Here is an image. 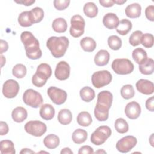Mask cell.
<instances>
[{
	"instance_id": "46",
	"label": "cell",
	"mask_w": 154,
	"mask_h": 154,
	"mask_svg": "<svg viewBox=\"0 0 154 154\" xmlns=\"http://www.w3.org/2000/svg\"><path fill=\"white\" fill-rule=\"evenodd\" d=\"M94 151L91 147L89 146H82L78 150L79 154H90L93 153Z\"/></svg>"
},
{
	"instance_id": "41",
	"label": "cell",
	"mask_w": 154,
	"mask_h": 154,
	"mask_svg": "<svg viewBox=\"0 0 154 154\" xmlns=\"http://www.w3.org/2000/svg\"><path fill=\"white\" fill-rule=\"evenodd\" d=\"M32 14L34 23H38L42 20L44 17V12L42 8L36 7L31 10Z\"/></svg>"
},
{
	"instance_id": "57",
	"label": "cell",
	"mask_w": 154,
	"mask_h": 154,
	"mask_svg": "<svg viewBox=\"0 0 154 154\" xmlns=\"http://www.w3.org/2000/svg\"><path fill=\"white\" fill-rule=\"evenodd\" d=\"M105 153L106 152L104 151V150H97V151H96L95 153Z\"/></svg>"
},
{
	"instance_id": "19",
	"label": "cell",
	"mask_w": 154,
	"mask_h": 154,
	"mask_svg": "<svg viewBox=\"0 0 154 154\" xmlns=\"http://www.w3.org/2000/svg\"><path fill=\"white\" fill-rule=\"evenodd\" d=\"M39 113L43 120H50L54 117L55 109L52 105L45 103L41 106Z\"/></svg>"
},
{
	"instance_id": "39",
	"label": "cell",
	"mask_w": 154,
	"mask_h": 154,
	"mask_svg": "<svg viewBox=\"0 0 154 154\" xmlns=\"http://www.w3.org/2000/svg\"><path fill=\"white\" fill-rule=\"evenodd\" d=\"M143 35V32L140 30H137L133 32L129 37V42L133 46H137L141 44V40Z\"/></svg>"
},
{
	"instance_id": "54",
	"label": "cell",
	"mask_w": 154,
	"mask_h": 154,
	"mask_svg": "<svg viewBox=\"0 0 154 154\" xmlns=\"http://www.w3.org/2000/svg\"><path fill=\"white\" fill-rule=\"evenodd\" d=\"M113 2L114 3H116L117 4H119V5H122L124 3H125L126 2V0H124V1H120V0H117V1H115V0H113Z\"/></svg>"
},
{
	"instance_id": "21",
	"label": "cell",
	"mask_w": 154,
	"mask_h": 154,
	"mask_svg": "<svg viewBox=\"0 0 154 154\" xmlns=\"http://www.w3.org/2000/svg\"><path fill=\"white\" fill-rule=\"evenodd\" d=\"M28 116L27 111L25 108L22 106H17L11 112V117L13 120L17 123H21L23 122Z\"/></svg>"
},
{
	"instance_id": "38",
	"label": "cell",
	"mask_w": 154,
	"mask_h": 154,
	"mask_svg": "<svg viewBox=\"0 0 154 154\" xmlns=\"http://www.w3.org/2000/svg\"><path fill=\"white\" fill-rule=\"evenodd\" d=\"M12 73L16 78H22L26 74V68L22 64H17L13 67Z\"/></svg>"
},
{
	"instance_id": "53",
	"label": "cell",
	"mask_w": 154,
	"mask_h": 154,
	"mask_svg": "<svg viewBox=\"0 0 154 154\" xmlns=\"http://www.w3.org/2000/svg\"><path fill=\"white\" fill-rule=\"evenodd\" d=\"M20 153H34V152L29 149H23L20 152Z\"/></svg>"
},
{
	"instance_id": "33",
	"label": "cell",
	"mask_w": 154,
	"mask_h": 154,
	"mask_svg": "<svg viewBox=\"0 0 154 154\" xmlns=\"http://www.w3.org/2000/svg\"><path fill=\"white\" fill-rule=\"evenodd\" d=\"M49 78L43 73L36 71L35 73L32 76V83L34 85L37 87H43L46 83Z\"/></svg>"
},
{
	"instance_id": "45",
	"label": "cell",
	"mask_w": 154,
	"mask_h": 154,
	"mask_svg": "<svg viewBox=\"0 0 154 154\" xmlns=\"http://www.w3.org/2000/svg\"><path fill=\"white\" fill-rule=\"evenodd\" d=\"M146 18L150 21H154V6L153 5L148 6L145 10Z\"/></svg>"
},
{
	"instance_id": "15",
	"label": "cell",
	"mask_w": 154,
	"mask_h": 154,
	"mask_svg": "<svg viewBox=\"0 0 154 154\" xmlns=\"http://www.w3.org/2000/svg\"><path fill=\"white\" fill-rule=\"evenodd\" d=\"M136 88L139 92L146 95L152 94L154 91L153 83L144 79H140L137 82Z\"/></svg>"
},
{
	"instance_id": "13",
	"label": "cell",
	"mask_w": 154,
	"mask_h": 154,
	"mask_svg": "<svg viewBox=\"0 0 154 154\" xmlns=\"http://www.w3.org/2000/svg\"><path fill=\"white\" fill-rule=\"evenodd\" d=\"M70 72L69 64L64 61H61L57 64L55 70V76L58 80L64 81L69 77Z\"/></svg>"
},
{
	"instance_id": "44",
	"label": "cell",
	"mask_w": 154,
	"mask_h": 154,
	"mask_svg": "<svg viewBox=\"0 0 154 154\" xmlns=\"http://www.w3.org/2000/svg\"><path fill=\"white\" fill-rule=\"evenodd\" d=\"M37 71L41 72L45 74L49 78L52 75V69L51 66L46 63H42L37 67Z\"/></svg>"
},
{
	"instance_id": "14",
	"label": "cell",
	"mask_w": 154,
	"mask_h": 154,
	"mask_svg": "<svg viewBox=\"0 0 154 154\" xmlns=\"http://www.w3.org/2000/svg\"><path fill=\"white\" fill-rule=\"evenodd\" d=\"M141 106L140 104L135 101L129 102L125 106V113L127 117L134 120L137 119L141 114Z\"/></svg>"
},
{
	"instance_id": "50",
	"label": "cell",
	"mask_w": 154,
	"mask_h": 154,
	"mask_svg": "<svg viewBox=\"0 0 154 154\" xmlns=\"http://www.w3.org/2000/svg\"><path fill=\"white\" fill-rule=\"evenodd\" d=\"M99 3L104 7H110L113 6V0H99Z\"/></svg>"
},
{
	"instance_id": "6",
	"label": "cell",
	"mask_w": 154,
	"mask_h": 154,
	"mask_svg": "<svg viewBox=\"0 0 154 154\" xmlns=\"http://www.w3.org/2000/svg\"><path fill=\"white\" fill-rule=\"evenodd\" d=\"M112 77L108 70H100L94 72L91 76V82L97 88L108 85L112 81Z\"/></svg>"
},
{
	"instance_id": "37",
	"label": "cell",
	"mask_w": 154,
	"mask_h": 154,
	"mask_svg": "<svg viewBox=\"0 0 154 154\" xmlns=\"http://www.w3.org/2000/svg\"><path fill=\"white\" fill-rule=\"evenodd\" d=\"M108 45L111 49L117 51L122 47V42L121 38H120L118 36L112 35L108 37Z\"/></svg>"
},
{
	"instance_id": "9",
	"label": "cell",
	"mask_w": 154,
	"mask_h": 154,
	"mask_svg": "<svg viewBox=\"0 0 154 154\" xmlns=\"http://www.w3.org/2000/svg\"><path fill=\"white\" fill-rule=\"evenodd\" d=\"M47 93L52 102L58 105L64 103L67 97V93L64 90L53 86L48 88Z\"/></svg>"
},
{
	"instance_id": "1",
	"label": "cell",
	"mask_w": 154,
	"mask_h": 154,
	"mask_svg": "<svg viewBox=\"0 0 154 154\" xmlns=\"http://www.w3.org/2000/svg\"><path fill=\"white\" fill-rule=\"evenodd\" d=\"M20 39L24 45L26 55L28 58L37 60L42 57V52L40 49L39 42L31 32H22Z\"/></svg>"
},
{
	"instance_id": "30",
	"label": "cell",
	"mask_w": 154,
	"mask_h": 154,
	"mask_svg": "<svg viewBox=\"0 0 154 154\" xmlns=\"http://www.w3.org/2000/svg\"><path fill=\"white\" fill-rule=\"evenodd\" d=\"M0 151L2 154H14L16 150L14 143L9 140L1 141Z\"/></svg>"
},
{
	"instance_id": "31",
	"label": "cell",
	"mask_w": 154,
	"mask_h": 154,
	"mask_svg": "<svg viewBox=\"0 0 154 154\" xmlns=\"http://www.w3.org/2000/svg\"><path fill=\"white\" fill-rule=\"evenodd\" d=\"M83 11L86 16L90 18H93L97 15L98 8L94 2H88L84 4Z\"/></svg>"
},
{
	"instance_id": "4",
	"label": "cell",
	"mask_w": 154,
	"mask_h": 154,
	"mask_svg": "<svg viewBox=\"0 0 154 154\" xmlns=\"http://www.w3.org/2000/svg\"><path fill=\"white\" fill-rule=\"evenodd\" d=\"M111 129L109 126H99L91 135L90 141L94 145H102L111 136Z\"/></svg>"
},
{
	"instance_id": "55",
	"label": "cell",
	"mask_w": 154,
	"mask_h": 154,
	"mask_svg": "<svg viewBox=\"0 0 154 154\" xmlns=\"http://www.w3.org/2000/svg\"><path fill=\"white\" fill-rule=\"evenodd\" d=\"M1 67H3V66L5 64V58L4 57V56H3L2 54L1 55Z\"/></svg>"
},
{
	"instance_id": "2",
	"label": "cell",
	"mask_w": 154,
	"mask_h": 154,
	"mask_svg": "<svg viewBox=\"0 0 154 154\" xmlns=\"http://www.w3.org/2000/svg\"><path fill=\"white\" fill-rule=\"evenodd\" d=\"M69 45V39L65 36L51 37L46 42V46L55 58L63 57Z\"/></svg>"
},
{
	"instance_id": "7",
	"label": "cell",
	"mask_w": 154,
	"mask_h": 154,
	"mask_svg": "<svg viewBox=\"0 0 154 154\" xmlns=\"http://www.w3.org/2000/svg\"><path fill=\"white\" fill-rule=\"evenodd\" d=\"M25 131L33 136L41 137L46 132L47 127L45 123L39 120H31L25 125Z\"/></svg>"
},
{
	"instance_id": "47",
	"label": "cell",
	"mask_w": 154,
	"mask_h": 154,
	"mask_svg": "<svg viewBox=\"0 0 154 154\" xmlns=\"http://www.w3.org/2000/svg\"><path fill=\"white\" fill-rule=\"evenodd\" d=\"M146 107L150 111H154V97H150L146 102Z\"/></svg>"
},
{
	"instance_id": "18",
	"label": "cell",
	"mask_w": 154,
	"mask_h": 154,
	"mask_svg": "<svg viewBox=\"0 0 154 154\" xmlns=\"http://www.w3.org/2000/svg\"><path fill=\"white\" fill-rule=\"evenodd\" d=\"M109 53L105 49L99 51L95 55L94 61L98 66H104L106 65L109 60Z\"/></svg>"
},
{
	"instance_id": "12",
	"label": "cell",
	"mask_w": 154,
	"mask_h": 154,
	"mask_svg": "<svg viewBox=\"0 0 154 154\" xmlns=\"http://www.w3.org/2000/svg\"><path fill=\"white\" fill-rule=\"evenodd\" d=\"M112 99L113 96L110 91L107 90L102 91L97 94L96 106L103 109L109 110L111 106Z\"/></svg>"
},
{
	"instance_id": "32",
	"label": "cell",
	"mask_w": 154,
	"mask_h": 154,
	"mask_svg": "<svg viewBox=\"0 0 154 154\" xmlns=\"http://www.w3.org/2000/svg\"><path fill=\"white\" fill-rule=\"evenodd\" d=\"M72 138L75 143L78 144H82L87 138V132L84 129H77L73 132Z\"/></svg>"
},
{
	"instance_id": "51",
	"label": "cell",
	"mask_w": 154,
	"mask_h": 154,
	"mask_svg": "<svg viewBox=\"0 0 154 154\" xmlns=\"http://www.w3.org/2000/svg\"><path fill=\"white\" fill-rule=\"evenodd\" d=\"M14 2L17 4H23L25 6H30L35 2V1L34 0H25V1H15Z\"/></svg>"
},
{
	"instance_id": "34",
	"label": "cell",
	"mask_w": 154,
	"mask_h": 154,
	"mask_svg": "<svg viewBox=\"0 0 154 154\" xmlns=\"http://www.w3.org/2000/svg\"><path fill=\"white\" fill-rule=\"evenodd\" d=\"M77 122L82 126H88L92 123V118L90 114L87 111H82L77 116Z\"/></svg>"
},
{
	"instance_id": "3",
	"label": "cell",
	"mask_w": 154,
	"mask_h": 154,
	"mask_svg": "<svg viewBox=\"0 0 154 154\" xmlns=\"http://www.w3.org/2000/svg\"><path fill=\"white\" fill-rule=\"evenodd\" d=\"M114 72L118 75H128L131 73L134 69L133 63L127 58L115 59L111 64Z\"/></svg>"
},
{
	"instance_id": "52",
	"label": "cell",
	"mask_w": 154,
	"mask_h": 154,
	"mask_svg": "<svg viewBox=\"0 0 154 154\" xmlns=\"http://www.w3.org/2000/svg\"><path fill=\"white\" fill-rule=\"evenodd\" d=\"M61 154H63V153H66V154H69V153H70V154H72L73 153V152L71 150V149H70V148H69V147H65V148H64V149H63L62 150H61Z\"/></svg>"
},
{
	"instance_id": "22",
	"label": "cell",
	"mask_w": 154,
	"mask_h": 154,
	"mask_svg": "<svg viewBox=\"0 0 154 154\" xmlns=\"http://www.w3.org/2000/svg\"><path fill=\"white\" fill-rule=\"evenodd\" d=\"M81 48L85 52H93L96 48V43L94 39L89 37H85L80 41Z\"/></svg>"
},
{
	"instance_id": "36",
	"label": "cell",
	"mask_w": 154,
	"mask_h": 154,
	"mask_svg": "<svg viewBox=\"0 0 154 154\" xmlns=\"http://www.w3.org/2000/svg\"><path fill=\"white\" fill-rule=\"evenodd\" d=\"M122 97L125 99H129L132 98L135 95L134 87L131 84L123 85L120 90Z\"/></svg>"
},
{
	"instance_id": "17",
	"label": "cell",
	"mask_w": 154,
	"mask_h": 154,
	"mask_svg": "<svg viewBox=\"0 0 154 154\" xmlns=\"http://www.w3.org/2000/svg\"><path fill=\"white\" fill-rule=\"evenodd\" d=\"M18 22L21 26L29 27L34 23L32 14L31 11L22 12L18 17Z\"/></svg>"
},
{
	"instance_id": "24",
	"label": "cell",
	"mask_w": 154,
	"mask_h": 154,
	"mask_svg": "<svg viewBox=\"0 0 154 154\" xmlns=\"http://www.w3.org/2000/svg\"><path fill=\"white\" fill-rule=\"evenodd\" d=\"M132 27V24L131 22L128 19H123L119 21V25L116 29L119 34L125 35L131 30Z\"/></svg>"
},
{
	"instance_id": "20",
	"label": "cell",
	"mask_w": 154,
	"mask_h": 154,
	"mask_svg": "<svg viewBox=\"0 0 154 154\" xmlns=\"http://www.w3.org/2000/svg\"><path fill=\"white\" fill-rule=\"evenodd\" d=\"M125 12L126 15L129 18H137L141 15V7L138 3H133L126 7Z\"/></svg>"
},
{
	"instance_id": "48",
	"label": "cell",
	"mask_w": 154,
	"mask_h": 154,
	"mask_svg": "<svg viewBox=\"0 0 154 154\" xmlns=\"http://www.w3.org/2000/svg\"><path fill=\"white\" fill-rule=\"evenodd\" d=\"M8 132V126L6 122L1 121L0 122V134L1 135H6Z\"/></svg>"
},
{
	"instance_id": "42",
	"label": "cell",
	"mask_w": 154,
	"mask_h": 154,
	"mask_svg": "<svg viewBox=\"0 0 154 154\" xmlns=\"http://www.w3.org/2000/svg\"><path fill=\"white\" fill-rule=\"evenodd\" d=\"M94 116L96 119L100 122L105 121L108 119L109 116V111H105L99 108H97L95 106L94 110Z\"/></svg>"
},
{
	"instance_id": "56",
	"label": "cell",
	"mask_w": 154,
	"mask_h": 154,
	"mask_svg": "<svg viewBox=\"0 0 154 154\" xmlns=\"http://www.w3.org/2000/svg\"><path fill=\"white\" fill-rule=\"evenodd\" d=\"M153 134H152V135L150 136V140H149V141H150V144H151V146H153Z\"/></svg>"
},
{
	"instance_id": "27",
	"label": "cell",
	"mask_w": 154,
	"mask_h": 154,
	"mask_svg": "<svg viewBox=\"0 0 154 154\" xmlns=\"http://www.w3.org/2000/svg\"><path fill=\"white\" fill-rule=\"evenodd\" d=\"M43 143L48 149H54L58 146L60 138L55 134H49L44 138Z\"/></svg>"
},
{
	"instance_id": "5",
	"label": "cell",
	"mask_w": 154,
	"mask_h": 154,
	"mask_svg": "<svg viewBox=\"0 0 154 154\" xmlns=\"http://www.w3.org/2000/svg\"><path fill=\"white\" fill-rule=\"evenodd\" d=\"M23 102L34 108L40 106L43 103V97L41 94L37 91L29 88L26 90L23 94Z\"/></svg>"
},
{
	"instance_id": "25",
	"label": "cell",
	"mask_w": 154,
	"mask_h": 154,
	"mask_svg": "<svg viewBox=\"0 0 154 154\" xmlns=\"http://www.w3.org/2000/svg\"><path fill=\"white\" fill-rule=\"evenodd\" d=\"M132 56L134 60L139 65L144 63L147 59L146 51L141 48L135 49L132 51Z\"/></svg>"
},
{
	"instance_id": "10",
	"label": "cell",
	"mask_w": 154,
	"mask_h": 154,
	"mask_svg": "<svg viewBox=\"0 0 154 154\" xmlns=\"http://www.w3.org/2000/svg\"><path fill=\"white\" fill-rule=\"evenodd\" d=\"M137 140L132 135H128L119 140L116 144L117 150L121 153H128L137 144Z\"/></svg>"
},
{
	"instance_id": "28",
	"label": "cell",
	"mask_w": 154,
	"mask_h": 154,
	"mask_svg": "<svg viewBox=\"0 0 154 154\" xmlns=\"http://www.w3.org/2000/svg\"><path fill=\"white\" fill-rule=\"evenodd\" d=\"M57 118L61 124L67 125L70 124L72 120V114L69 109H63L59 111Z\"/></svg>"
},
{
	"instance_id": "40",
	"label": "cell",
	"mask_w": 154,
	"mask_h": 154,
	"mask_svg": "<svg viewBox=\"0 0 154 154\" xmlns=\"http://www.w3.org/2000/svg\"><path fill=\"white\" fill-rule=\"evenodd\" d=\"M153 35L150 33H146L143 34L141 43L146 48H150L153 45Z\"/></svg>"
},
{
	"instance_id": "43",
	"label": "cell",
	"mask_w": 154,
	"mask_h": 154,
	"mask_svg": "<svg viewBox=\"0 0 154 154\" xmlns=\"http://www.w3.org/2000/svg\"><path fill=\"white\" fill-rule=\"evenodd\" d=\"M70 1L69 0H55L54 1V7L58 10H63L68 7Z\"/></svg>"
},
{
	"instance_id": "26",
	"label": "cell",
	"mask_w": 154,
	"mask_h": 154,
	"mask_svg": "<svg viewBox=\"0 0 154 154\" xmlns=\"http://www.w3.org/2000/svg\"><path fill=\"white\" fill-rule=\"evenodd\" d=\"M52 27L55 32L62 33L66 31L67 28V23L64 18L58 17L54 19L52 24Z\"/></svg>"
},
{
	"instance_id": "35",
	"label": "cell",
	"mask_w": 154,
	"mask_h": 154,
	"mask_svg": "<svg viewBox=\"0 0 154 154\" xmlns=\"http://www.w3.org/2000/svg\"><path fill=\"white\" fill-rule=\"evenodd\" d=\"M116 130L120 134H125L129 130V126L127 122L123 118H118L114 123Z\"/></svg>"
},
{
	"instance_id": "16",
	"label": "cell",
	"mask_w": 154,
	"mask_h": 154,
	"mask_svg": "<svg viewBox=\"0 0 154 154\" xmlns=\"http://www.w3.org/2000/svg\"><path fill=\"white\" fill-rule=\"evenodd\" d=\"M103 25L108 29H113L116 28L119 25V20L117 16L112 13H108L106 14L102 20Z\"/></svg>"
},
{
	"instance_id": "8",
	"label": "cell",
	"mask_w": 154,
	"mask_h": 154,
	"mask_svg": "<svg viewBox=\"0 0 154 154\" xmlns=\"http://www.w3.org/2000/svg\"><path fill=\"white\" fill-rule=\"evenodd\" d=\"M70 23L71 26L70 28V34L72 37L78 38L84 34L85 20L82 16L78 14L72 16Z\"/></svg>"
},
{
	"instance_id": "49",
	"label": "cell",
	"mask_w": 154,
	"mask_h": 154,
	"mask_svg": "<svg viewBox=\"0 0 154 154\" xmlns=\"http://www.w3.org/2000/svg\"><path fill=\"white\" fill-rule=\"evenodd\" d=\"M1 51H0V54H2V53H4V52H6L8 49V45L7 43V42L2 39H1Z\"/></svg>"
},
{
	"instance_id": "29",
	"label": "cell",
	"mask_w": 154,
	"mask_h": 154,
	"mask_svg": "<svg viewBox=\"0 0 154 154\" xmlns=\"http://www.w3.org/2000/svg\"><path fill=\"white\" fill-rule=\"evenodd\" d=\"M79 94L81 99L85 102H90L95 97V93L93 88L90 87H84L80 90Z\"/></svg>"
},
{
	"instance_id": "23",
	"label": "cell",
	"mask_w": 154,
	"mask_h": 154,
	"mask_svg": "<svg viewBox=\"0 0 154 154\" xmlns=\"http://www.w3.org/2000/svg\"><path fill=\"white\" fill-rule=\"evenodd\" d=\"M138 67L141 73L146 75H151L154 71V61L152 58H147L144 63L139 65Z\"/></svg>"
},
{
	"instance_id": "11",
	"label": "cell",
	"mask_w": 154,
	"mask_h": 154,
	"mask_svg": "<svg viewBox=\"0 0 154 154\" xmlns=\"http://www.w3.org/2000/svg\"><path fill=\"white\" fill-rule=\"evenodd\" d=\"M19 91V85L18 82L14 79H8L3 84L2 94L7 98H14L17 96Z\"/></svg>"
}]
</instances>
